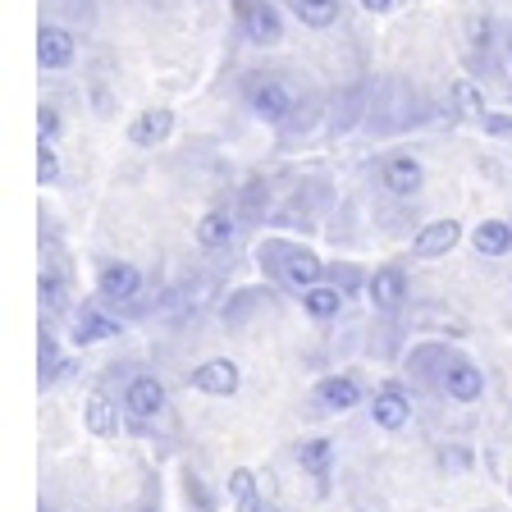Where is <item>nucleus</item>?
Returning a JSON list of instances; mask_svg holds the SVG:
<instances>
[{
	"label": "nucleus",
	"instance_id": "35",
	"mask_svg": "<svg viewBox=\"0 0 512 512\" xmlns=\"http://www.w3.org/2000/svg\"><path fill=\"white\" fill-rule=\"evenodd\" d=\"M133 512H165L160 508V485L156 480H147V490H142V499H138V508Z\"/></svg>",
	"mask_w": 512,
	"mask_h": 512
},
{
	"label": "nucleus",
	"instance_id": "25",
	"mask_svg": "<svg viewBox=\"0 0 512 512\" xmlns=\"http://www.w3.org/2000/svg\"><path fill=\"white\" fill-rule=\"evenodd\" d=\"M288 10L298 14V23L302 28H334V23H339V0H288Z\"/></svg>",
	"mask_w": 512,
	"mask_h": 512
},
{
	"label": "nucleus",
	"instance_id": "34",
	"mask_svg": "<svg viewBox=\"0 0 512 512\" xmlns=\"http://www.w3.org/2000/svg\"><path fill=\"white\" fill-rule=\"evenodd\" d=\"M234 512H284L275 499H266V490L261 494H252V499H243V503H234Z\"/></svg>",
	"mask_w": 512,
	"mask_h": 512
},
{
	"label": "nucleus",
	"instance_id": "21",
	"mask_svg": "<svg viewBox=\"0 0 512 512\" xmlns=\"http://www.w3.org/2000/svg\"><path fill=\"white\" fill-rule=\"evenodd\" d=\"M302 311H307L316 325H330V320L343 316V307H348V293H343L339 284H330V279H320V284H311L307 293H298Z\"/></svg>",
	"mask_w": 512,
	"mask_h": 512
},
{
	"label": "nucleus",
	"instance_id": "18",
	"mask_svg": "<svg viewBox=\"0 0 512 512\" xmlns=\"http://www.w3.org/2000/svg\"><path fill=\"white\" fill-rule=\"evenodd\" d=\"M179 499L188 512H220V490L211 485L202 467H192V462H179Z\"/></svg>",
	"mask_w": 512,
	"mask_h": 512
},
{
	"label": "nucleus",
	"instance_id": "14",
	"mask_svg": "<svg viewBox=\"0 0 512 512\" xmlns=\"http://www.w3.org/2000/svg\"><path fill=\"white\" fill-rule=\"evenodd\" d=\"M83 426H87V435H96V439L119 435V426H124V403L106 389V380L92 384V394H87V403H83Z\"/></svg>",
	"mask_w": 512,
	"mask_h": 512
},
{
	"label": "nucleus",
	"instance_id": "19",
	"mask_svg": "<svg viewBox=\"0 0 512 512\" xmlns=\"http://www.w3.org/2000/svg\"><path fill=\"white\" fill-rule=\"evenodd\" d=\"M69 371H74V362L60 352V334H55L51 325H42V343H37V389H42V394L55 389Z\"/></svg>",
	"mask_w": 512,
	"mask_h": 512
},
{
	"label": "nucleus",
	"instance_id": "2",
	"mask_svg": "<svg viewBox=\"0 0 512 512\" xmlns=\"http://www.w3.org/2000/svg\"><path fill=\"white\" fill-rule=\"evenodd\" d=\"M119 403H124V430L138 439H160V421L170 416V389L151 371H133L119 384Z\"/></svg>",
	"mask_w": 512,
	"mask_h": 512
},
{
	"label": "nucleus",
	"instance_id": "29",
	"mask_svg": "<svg viewBox=\"0 0 512 512\" xmlns=\"http://www.w3.org/2000/svg\"><path fill=\"white\" fill-rule=\"evenodd\" d=\"M453 101H458V110L467 119H480L485 115V96L476 92V83H467V78H458V83H453Z\"/></svg>",
	"mask_w": 512,
	"mask_h": 512
},
{
	"label": "nucleus",
	"instance_id": "16",
	"mask_svg": "<svg viewBox=\"0 0 512 512\" xmlns=\"http://www.w3.org/2000/svg\"><path fill=\"white\" fill-rule=\"evenodd\" d=\"M78 55V42L69 28H55V23H42V32H37V64H42L46 74H60V69H69Z\"/></svg>",
	"mask_w": 512,
	"mask_h": 512
},
{
	"label": "nucleus",
	"instance_id": "3",
	"mask_svg": "<svg viewBox=\"0 0 512 512\" xmlns=\"http://www.w3.org/2000/svg\"><path fill=\"white\" fill-rule=\"evenodd\" d=\"M256 261H261V270H266L279 288H288V293H307V288L320 284L325 270H330L307 243H293V238H266V243L256 247Z\"/></svg>",
	"mask_w": 512,
	"mask_h": 512
},
{
	"label": "nucleus",
	"instance_id": "13",
	"mask_svg": "<svg viewBox=\"0 0 512 512\" xmlns=\"http://www.w3.org/2000/svg\"><path fill=\"white\" fill-rule=\"evenodd\" d=\"M380 188L394 197V202H412L426 188V165L412 156V151H394V156L380 160Z\"/></svg>",
	"mask_w": 512,
	"mask_h": 512
},
{
	"label": "nucleus",
	"instance_id": "33",
	"mask_svg": "<svg viewBox=\"0 0 512 512\" xmlns=\"http://www.w3.org/2000/svg\"><path fill=\"white\" fill-rule=\"evenodd\" d=\"M37 128H42V142H55V138H60V110L42 106V110H37Z\"/></svg>",
	"mask_w": 512,
	"mask_h": 512
},
{
	"label": "nucleus",
	"instance_id": "26",
	"mask_svg": "<svg viewBox=\"0 0 512 512\" xmlns=\"http://www.w3.org/2000/svg\"><path fill=\"white\" fill-rule=\"evenodd\" d=\"M252 494H261V476H256L252 467H234L229 476H224V499H229V508L243 499H252Z\"/></svg>",
	"mask_w": 512,
	"mask_h": 512
},
{
	"label": "nucleus",
	"instance_id": "10",
	"mask_svg": "<svg viewBox=\"0 0 512 512\" xmlns=\"http://www.w3.org/2000/svg\"><path fill=\"white\" fill-rule=\"evenodd\" d=\"M183 384H188L192 394H206V398H238V389H243V366H238L234 357H206V362H197L183 375Z\"/></svg>",
	"mask_w": 512,
	"mask_h": 512
},
{
	"label": "nucleus",
	"instance_id": "12",
	"mask_svg": "<svg viewBox=\"0 0 512 512\" xmlns=\"http://www.w3.org/2000/svg\"><path fill=\"white\" fill-rule=\"evenodd\" d=\"M412 298V279L403 266H375L366 279V302L375 307V316H398Z\"/></svg>",
	"mask_w": 512,
	"mask_h": 512
},
{
	"label": "nucleus",
	"instance_id": "20",
	"mask_svg": "<svg viewBox=\"0 0 512 512\" xmlns=\"http://www.w3.org/2000/svg\"><path fill=\"white\" fill-rule=\"evenodd\" d=\"M238 215L234 211H224V206H211V211L197 220V247L202 252H224V247H234L238 238Z\"/></svg>",
	"mask_w": 512,
	"mask_h": 512
},
{
	"label": "nucleus",
	"instance_id": "5",
	"mask_svg": "<svg viewBox=\"0 0 512 512\" xmlns=\"http://www.w3.org/2000/svg\"><path fill=\"white\" fill-rule=\"evenodd\" d=\"M366 416H371V426L384 430V435H403L416 416V398H412V389H407V380L389 375V380L375 384L371 398H366Z\"/></svg>",
	"mask_w": 512,
	"mask_h": 512
},
{
	"label": "nucleus",
	"instance_id": "32",
	"mask_svg": "<svg viewBox=\"0 0 512 512\" xmlns=\"http://www.w3.org/2000/svg\"><path fill=\"white\" fill-rule=\"evenodd\" d=\"M476 124L485 128L490 138H508V142H512V115H503V110H485Z\"/></svg>",
	"mask_w": 512,
	"mask_h": 512
},
{
	"label": "nucleus",
	"instance_id": "7",
	"mask_svg": "<svg viewBox=\"0 0 512 512\" xmlns=\"http://www.w3.org/2000/svg\"><path fill=\"white\" fill-rule=\"evenodd\" d=\"M288 458L298 462V471L311 480V485H316L320 499L330 494L334 471H339V444H334L330 435H302V439H293Z\"/></svg>",
	"mask_w": 512,
	"mask_h": 512
},
{
	"label": "nucleus",
	"instance_id": "22",
	"mask_svg": "<svg viewBox=\"0 0 512 512\" xmlns=\"http://www.w3.org/2000/svg\"><path fill=\"white\" fill-rule=\"evenodd\" d=\"M170 133H174V110H165V106L142 110V115L128 124V142H133V147H142V151L160 147Z\"/></svg>",
	"mask_w": 512,
	"mask_h": 512
},
{
	"label": "nucleus",
	"instance_id": "11",
	"mask_svg": "<svg viewBox=\"0 0 512 512\" xmlns=\"http://www.w3.org/2000/svg\"><path fill=\"white\" fill-rule=\"evenodd\" d=\"M238 28L252 46H279L284 42V14L275 0H234Z\"/></svg>",
	"mask_w": 512,
	"mask_h": 512
},
{
	"label": "nucleus",
	"instance_id": "37",
	"mask_svg": "<svg viewBox=\"0 0 512 512\" xmlns=\"http://www.w3.org/2000/svg\"><path fill=\"white\" fill-rule=\"evenodd\" d=\"M503 485H508V499H512V471H508V476H503Z\"/></svg>",
	"mask_w": 512,
	"mask_h": 512
},
{
	"label": "nucleus",
	"instance_id": "6",
	"mask_svg": "<svg viewBox=\"0 0 512 512\" xmlns=\"http://www.w3.org/2000/svg\"><path fill=\"white\" fill-rule=\"evenodd\" d=\"M366 384L357 371H334V375H320L316 384H311V394H307V412L311 416H343L352 412V407H362L366 403Z\"/></svg>",
	"mask_w": 512,
	"mask_h": 512
},
{
	"label": "nucleus",
	"instance_id": "31",
	"mask_svg": "<svg viewBox=\"0 0 512 512\" xmlns=\"http://www.w3.org/2000/svg\"><path fill=\"white\" fill-rule=\"evenodd\" d=\"M325 279H330V284H339L343 293L352 298V293H366V279H371V275H366V270H357V266H330V270H325Z\"/></svg>",
	"mask_w": 512,
	"mask_h": 512
},
{
	"label": "nucleus",
	"instance_id": "1",
	"mask_svg": "<svg viewBox=\"0 0 512 512\" xmlns=\"http://www.w3.org/2000/svg\"><path fill=\"white\" fill-rule=\"evenodd\" d=\"M403 366L416 384H426L430 394H439L444 403L476 407L485 398V371L476 366L471 352L453 348V343H439V339L416 343V348H407Z\"/></svg>",
	"mask_w": 512,
	"mask_h": 512
},
{
	"label": "nucleus",
	"instance_id": "38",
	"mask_svg": "<svg viewBox=\"0 0 512 512\" xmlns=\"http://www.w3.org/2000/svg\"><path fill=\"white\" fill-rule=\"evenodd\" d=\"M508 55H512V46H508Z\"/></svg>",
	"mask_w": 512,
	"mask_h": 512
},
{
	"label": "nucleus",
	"instance_id": "36",
	"mask_svg": "<svg viewBox=\"0 0 512 512\" xmlns=\"http://www.w3.org/2000/svg\"><path fill=\"white\" fill-rule=\"evenodd\" d=\"M362 10H371V14H389V10H394V0H362Z\"/></svg>",
	"mask_w": 512,
	"mask_h": 512
},
{
	"label": "nucleus",
	"instance_id": "30",
	"mask_svg": "<svg viewBox=\"0 0 512 512\" xmlns=\"http://www.w3.org/2000/svg\"><path fill=\"white\" fill-rule=\"evenodd\" d=\"M261 293H266V288H243V293H238V298L224 307V320H229V325H243V320L252 316L256 307H261Z\"/></svg>",
	"mask_w": 512,
	"mask_h": 512
},
{
	"label": "nucleus",
	"instance_id": "9",
	"mask_svg": "<svg viewBox=\"0 0 512 512\" xmlns=\"http://www.w3.org/2000/svg\"><path fill=\"white\" fill-rule=\"evenodd\" d=\"M119 334H124V320H119L101 298L74 307V316H69V343H74V348L110 343V339H119Z\"/></svg>",
	"mask_w": 512,
	"mask_h": 512
},
{
	"label": "nucleus",
	"instance_id": "28",
	"mask_svg": "<svg viewBox=\"0 0 512 512\" xmlns=\"http://www.w3.org/2000/svg\"><path fill=\"white\" fill-rule=\"evenodd\" d=\"M37 183L42 188L60 183V151H55V142H37Z\"/></svg>",
	"mask_w": 512,
	"mask_h": 512
},
{
	"label": "nucleus",
	"instance_id": "24",
	"mask_svg": "<svg viewBox=\"0 0 512 512\" xmlns=\"http://www.w3.org/2000/svg\"><path fill=\"white\" fill-rule=\"evenodd\" d=\"M42 311L51 320H60L69 311V279L60 266H42Z\"/></svg>",
	"mask_w": 512,
	"mask_h": 512
},
{
	"label": "nucleus",
	"instance_id": "8",
	"mask_svg": "<svg viewBox=\"0 0 512 512\" xmlns=\"http://www.w3.org/2000/svg\"><path fill=\"white\" fill-rule=\"evenodd\" d=\"M142 288H147V275L133 261H101L96 266V298L106 302L110 311L133 307L142 298Z\"/></svg>",
	"mask_w": 512,
	"mask_h": 512
},
{
	"label": "nucleus",
	"instance_id": "17",
	"mask_svg": "<svg viewBox=\"0 0 512 512\" xmlns=\"http://www.w3.org/2000/svg\"><path fill=\"white\" fill-rule=\"evenodd\" d=\"M462 243V224L458 220H430L416 229L412 238V256L416 261H435V256H448Z\"/></svg>",
	"mask_w": 512,
	"mask_h": 512
},
{
	"label": "nucleus",
	"instance_id": "23",
	"mask_svg": "<svg viewBox=\"0 0 512 512\" xmlns=\"http://www.w3.org/2000/svg\"><path fill=\"white\" fill-rule=\"evenodd\" d=\"M471 247H476L480 256H490V261L508 256L512 252V224L508 220H480L476 229H471Z\"/></svg>",
	"mask_w": 512,
	"mask_h": 512
},
{
	"label": "nucleus",
	"instance_id": "4",
	"mask_svg": "<svg viewBox=\"0 0 512 512\" xmlns=\"http://www.w3.org/2000/svg\"><path fill=\"white\" fill-rule=\"evenodd\" d=\"M243 106L252 110L261 124L284 128L288 119L298 115V96L279 74H247L243 78Z\"/></svg>",
	"mask_w": 512,
	"mask_h": 512
},
{
	"label": "nucleus",
	"instance_id": "15",
	"mask_svg": "<svg viewBox=\"0 0 512 512\" xmlns=\"http://www.w3.org/2000/svg\"><path fill=\"white\" fill-rule=\"evenodd\" d=\"M476 462H480V453L471 444H462V439H435V444H430V467H435V476H444V480L471 476Z\"/></svg>",
	"mask_w": 512,
	"mask_h": 512
},
{
	"label": "nucleus",
	"instance_id": "27",
	"mask_svg": "<svg viewBox=\"0 0 512 512\" xmlns=\"http://www.w3.org/2000/svg\"><path fill=\"white\" fill-rule=\"evenodd\" d=\"M266 211H270V183L252 179V183L243 188V211H238V215H243V224H256Z\"/></svg>",
	"mask_w": 512,
	"mask_h": 512
}]
</instances>
